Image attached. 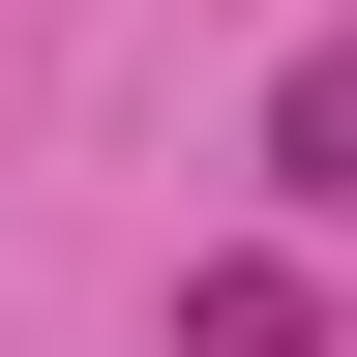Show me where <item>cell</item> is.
Listing matches in <instances>:
<instances>
[{"label":"cell","instance_id":"obj_1","mask_svg":"<svg viewBox=\"0 0 357 357\" xmlns=\"http://www.w3.org/2000/svg\"><path fill=\"white\" fill-rule=\"evenodd\" d=\"M178 357H328V298L298 268H178Z\"/></svg>","mask_w":357,"mask_h":357},{"label":"cell","instance_id":"obj_2","mask_svg":"<svg viewBox=\"0 0 357 357\" xmlns=\"http://www.w3.org/2000/svg\"><path fill=\"white\" fill-rule=\"evenodd\" d=\"M268 178H298V208H357V30H328L298 89H268Z\"/></svg>","mask_w":357,"mask_h":357}]
</instances>
